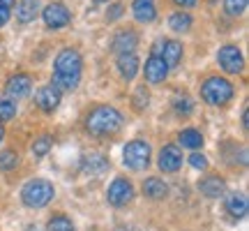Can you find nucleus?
Here are the masks:
<instances>
[{
	"instance_id": "nucleus-23",
	"label": "nucleus",
	"mask_w": 249,
	"mask_h": 231,
	"mask_svg": "<svg viewBox=\"0 0 249 231\" xmlns=\"http://www.w3.org/2000/svg\"><path fill=\"white\" fill-rule=\"evenodd\" d=\"M169 26H171V30H176V33H187V30L192 28V17H189L187 12H176V14L169 17Z\"/></svg>"
},
{
	"instance_id": "nucleus-4",
	"label": "nucleus",
	"mask_w": 249,
	"mask_h": 231,
	"mask_svg": "<svg viewBox=\"0 0 249 231\" xmlns=\"http://www.w3.org/2000/svg\"><path fill=\"white\" fill-rule=\"evenodd\" d=\"M201 97L210 107H224L233 99V86L222 77H210L201 86Z\"/></svg>"
},
{
	"instance_id": "nucleus-38",
	"label": "nucleus",
	"mask_w": 249,
	"mask_h": 231,
	"mask_svg": "<svg viewBox=\"0 0 249 231\" xmlns=\"http://www.w3.org/2000/svg\"><path fill=\"white\" fill-rule=\"evenodd\" d=\"M26 231H39V229H37V227H28Z\"/></svg>"
},
{
	"instance_id": "nucleus-29",
	"label": "nucleus",
	"mask_w": 249,
	"mask_h": 231,
	"mask_svg": "<svg viewBox=\"0 0 249 231\" xmlns=\"http://www.w3.org/2000/svg\"><path fill=\"white\" fill-rule=\"evenodd\" d=\"M132 104H134V109H136V111H143V109L150 104V93H148L145 88H139L136 93H134Z\"/></svg>"
},
{
	"instance_id": "nucleus-25",
	"label": "nucleus",
	"mask_w": 249,
	"mask_h": 231,
	"mask_svg": "<svg viewBox=\"0 0 249 231\" xmlns=\"http://www.w3.org/2000/svg\"><path fill=\"white\" fill-rule=\"evenodd\" d=\"M49 231H74V224L67 215H53L49 220Z\"/></svg>"
},
{
	"instance_id": "nucleus-30",
	"label": "nucleus",
	"mask_w": 249,
	"mask_h": 231,
	"mask_svg": "<svg viewBox=\"0 0 249 231\" xmlns=\"http://www.w3.org/2000/svg\"><path fill=\"white\" fill-rule=\"evenodd\" d=\"M173 109H176V114H180V116H189L192 109H194V104H192V99L187 97V95H180V97H176V102H173Z\"/></svg>"
},
{
	"instance_id": "nucleus-10",
	"label": "nucleus",
	"mask_w": 249,
	"mask_h": 231,
	"mask_svg": "<svg viewBox=\"0 0 249 231\" xmlns=\"http://www.w3.org/2000/svg\"><path fill=\"white\" fill-rule=\"evenodd\" d=\"M182 167V153H180L178 146L173 143H166L160 151V169L164 173H176Z\"/></svg>"
},
{
	"instance_id": "nucleus-21",
	"label": "nucleus",
	"mask_w": 249,
	"mask_h": 231,
	"mask_svg": "<svg viewBox=\"0 0 249 231\" xmlns=\"http://www.w3.org/2000/svg\"><path fill=\"white\" fill-rule=\"evenodd\" d=\"M118 70L123 74V79H134L136 77V72H139V58L136 54H123L118 56Z\"/></svg>"
},
{
	"instance_id": "nucleus-18",
	"label": "nucleus",
	"mask_w": 249,
	"mask_h": 231,
	"mask_svg": "<svg viewBox=\"0 0 249 231\" xmlns=\"http://www.w3.org/2000/svg\"><path fill=\"white\" fill-rule=\"evenodd\" d=\"M143 194L148 196V199H164V196L169 194V185L160 180V178H145L143 180Z\"/></svg>"
},
{
	"instance_id": "nucleus-2",
	"label": "nucleus",
	"mask_w": 249,
	"mask_h": 231,
	"mask_svg": "<svg viewBox=\"0 0 249 231\" xmlns=\"http://www.w3.org/2000/svg\"><path fill=\"white\" fill-rule=\"evenodd\" d=\"M124 118L123 114L113 107H97L92 109L86 118V130H88L92 136H111L123 130Z\"/></svg>"
},
{
	"instance_id": "nucleus-7",
	"label": "nucleus",
	"mask_w": 249,
	"mask_h": 231,
	"mask_svg": "<svg viewBox=\"0 0 249 231\" xmlns=\"http://www.w3.org/2000/svg\"><path fill=\"white\" fill-rule=\"evenodd\" d=\"M217 62H219V67H222L224 72H229V74H240V72L245 70V58H242L240 49L233 44H226L217 51Z\"/></svg>"
},
{
	"instance_id": "nucleus-20",
	"label": "nucleus",
	"mask_w": 249,
	"mask_h": 231,
	"mask_svg": "<svg viewBox=\"0 0 249 231\" xmlns=\"http://www.w3.org/2000/svg\"><path fill=\"white\" fill-rule=\"evenodd\" d=\"M226 211L231 215L233 220H242L245 215H247V196L245 194H231L226 199Z\"/></svg>"
},
{
	"instance_id": "nucleus-14",
	"label": "nucleus",
	"mask_w": 249,
	"mask_h": 231,
	"mask_svg": "<svg viewBox=\"0 0 249 231\" xmlns=\"http://www.w3.org/2000/svg\"><path fill=\"white\" fill-rule=\"evenodd\" d=\"M33 88V79L28 77V74H14V77H9L7 86H5V93H7V97H26L28 93Z\"/></svg>"
},
{
	"instance_id": "nucleus-26",
	"label": "nucleus",
	"mask_w": 249,
	"mask_h": 231,
	"mask_svg": "<svg viewBox=\"0 0 249 231\" xmlns=\"http://www.w3.org/2000/svg\"><path fill=\"white\" fill-rule=\"evenodd\" d=\"M17 116V104L12 97H0V120H12Z\"/></svg>"
},
{
	"instance_id": "nucleus-3",
	"label": "nucleus",
	"mask_w": 249,
	"mask_h": 231,
	"mask_svg": "<svg viewBox=\"0 0 249 231\" xmlns=\"http://www.w3.org/2000/svg\"><path fill=\"white\" fill-rule=\"evenodd\" d=\"M53 185L44 180V178H35V180H28L23 190H21V201L28 208H44L51 199H53Z\"/></svg>"
},
{
	"instance_id": "nucleus-6",
	"label": "nucleus",
	"mask_w": 249,
	"mask_h": 231,
	"mask_svg": "<svg viewBox=\"0 0 249 231\" xmlns=\"http://www.w3.org/2000/svg\"><path fill=\"white\" fill-rule=\"evenodd\" d=\"M107 199L113 208H123V206L132 204L134 199V185L127 178H116L107 190Z\"/></svg>"
},
{
	"instance_id": "nucleus-39",
	"label": "nucleus",
	"mask_w": 249,
	"mask_h": 231,
	"mask_svg": "<svg viewBox=\"0 0 249 231\" xmlns=\"http://www.w3.org/2000/svg\"><path fill=\"white\" fill-rule=\"evenodd\" d=\"M92 2H95V5H102V2H104V0H92Z\"/></svg>"
},
{
	"instance_id": "nucleus-8",
	"label": "nucleus",
	"mask_w": 249,
	"mask_h": 231,
	"mask_svg": "<svg viewBox=\"0 0 249 231\" xmlns=\"http://www.w3.org/2000/svg\"><path fill=\"white\" fill-rule=\"evenodd\" d=\"M152 56H160L161 60L166 62V67H178L182 60V44L176 39H160L152 46Z\"/></svg>"
},
{
	"instance_id": "nucleus-37",
	"label": "nucleus",
	"mask_w": 249,
	"mask_h": 231,
	"mask_svg": "<svg viewBox=\"0 0 249 231\" xmlns=\"http://www.w3.org/2000/svg\"><path fill=\"white\" fill-rule=\"evenodd\" d=\"M2 136H5V130H2V125H0V141H2Z\"/></svg>"
},
{
	"instance_id": "nucleus-1",
	"label": "nucleus",
	"mask_w": 249,
	"mask_h": 231,
	"mask_svg": "<svg viewBox=\"0 0 249 231\" xmlns=\"http://www.w3.org/2000/svg\"><path fill=\"white\" fill-rule=\"evenodd\" d=\"M81 70H83V60L76 49H62L53 60V83L60 90H74L81 81Z\"/></svg>"
},
{
	"instance_id": "nucleus-34",
	"label": "nucleus",
	"mask_w": 249,
	"mask_h": 231,
	"mask_svg": "<svg viewBox=\"0 0 249 231\" xmlns=\"http://www.w3.org/2000/svg\"><path fill=\"white\" fill-rule=\"evenodd\" d=\"M173 2H176V5H180V7H196V5H198V0H173Z\"/></svg>"
},
{
	"instance_id": "nucleus-33",
	"label": "nucleus",
	"mask_w": 249,
	"mask_h": 231,
	"mask_svg": "<svg viewBox=\"0 0 249 231\" xmlns=\"http://www.w3.org/2000/svg\"><path fill=\"white\" fill-rule=\"evenodd\" d=\"M9 17H12V9H5V7H0V28L5 26L9 21Z\"/></svg>"
},
{
	"instance_id": "nucleus-19",
	"label": "nucleus",
	"mask_w": 249,
	"mask_h": 231,
	"mask_svg": "<svg viewBox=\"0 0 249 231\" xmlns=\"http://www.w3.org/2000/svg\"><path fill=\"white\" fill-rule=\"evenodd\" d=\"M39 12V0H18L17 5V21L18 23H30Z\"/></svg>"
},
{
	"instance_id": "nucleus-24",
	"label": "nucleus",
	"mask_w": 249,
	"mask_h": 231,
	"mask_svg": "<svg viewBox=\"0 0 249 231\" xmlns=\"http://www.w3.org/2000/svg\"><path fill=\"white\" fill-rule=\"evenodd\" d=\"M51 136L49 134H42V136H37L35 141H33V155L35 157H44L46 153L51 151Z\"/></svg>"
},
{
	"instance_id": "nucleus-35",
	"label": "nucleus",
	"mask_w": 249,
	"mask_h": 231,
	"mask_svg": "<svg viewBox=\"0 0 249 231\" xmlns=\"http://www.w3.org/2000/svg\"><path fill=\"white\" fill-rule=\"evenodd\" d=\"M17 5V0H0V7H5V9H12Z\"/></svg>"
},
{
	"instance_id": "nucleus-40",
	"label": "nucleus",
	"mask_w": 249,
	"mask_h": 231,
	"mask_svg": "<svg viewBox=\"0 0 249 231\" xmlns=\"http://www.w3.org/2000/svg\"><path fill=\"white\" fill-rule=\"evenodd\" d=\"M208 2H214V0H208Z\"/></svg>"
},
{
	"instance_id": "nucleus-22",
	"label": "nucleus",
	"mask_w": 249,
	"mask_h": 231,
	"mask_svg": "<svg viewBox=\"0 0 249 231\" xmlns=\"http://www.w3.org/2000/svg\"><path fill=\"white\" fill-rule=\"evenodd\" d=\"M178 141L180 146H185V148H192V151H198L201 146H203V134L198 132V130H182L178 134Z\"/></svg>"
},
{
	"instance_id": "nucleus-15",
	"label": "nucleus",
	"mask_w": 249,
	"mask_h": 231,
	"mask_svg": "<svg viewBox=\"0 0 249 231\" xmlns=\"http://www.w3.org/2000/svg\"><path fill=\"white\" fill-rule=\"evenodd\" d=\"M132 12H134V19H136L139 23H152V21L157 19L155 0H134Z\"/></svg>"
},
{
	"instance_id": "nucleus-27",
	"label": "nucleus",
	"mask_w": 249,
	"mask_h": 231,
	"mask_svg": "<svg viewBox=\"0 0 249 231\" xmlns=\"http://www.w3.org/2000/svg\"><path fill=\"white\" fill-rule=\"evenodd\" d=\"M17 164H18V155L14 151H2L0 153V169L2 171L17 169Z\"/></svg>"
},
{
	"instance_id": "nucleus-36",
	"label": "nucleus",
	"mask_w": 249,
	"mask_h": 231,
	"mask_svg": "<svg viewBox=\"0 0 249 231\" xmlns=\"http://www.w3.org/2000/svg\"><path fill=\"white\" fill-rule=\"evenodd\" d=\"M247 116H249V111L245 109V111H242V125H245V130H247V123H249V118H247Z\"/></svg>"
},
{
	"instance_id": "nucleus-31",
	"label": "nucleus",
	"mask_w": 249,
	"mask_h": 231,
	"mask_svg": "<svg viewBox=\"0 0 249 231\" xmlns=\"http://www.w3.org/2000/svg\"><path fill=\"white\" fill-rule=\"evenodd\" d=\"M189 164H192L194 169H205V167H208V157H205L203 153H192Z\"/></svg>"
},
{
	"instance_id": "nucleus-13",
	"label": "nucleus",
	"mask_w": 249,
	"mask_h": 231,
	"mask_svg": "<svg viewBox=\"0 0 249 231\" xmlns=\"http://www.w3.org/2000/svg\"><path fill=\"white\" fill-rule=\"evenodd\" d=\"M136 46H139V35H136L134 30H120V33L113 37L111 49H113L118 56H123V54H134Z\"/></svg>"
},
{
	"instance_id": "nucleus-11",
	"label": "nucleus",
	"mask_w": 249,
	"mask_h": 231,
	"mask_svg": "<svg viewBox=\"0 0 249 231\" xmlns=\"http://www.w3.org/2000/svg\"><path fill=\"white\" fill-rule=\"evenodd\" d=\"M35 102L42 111L51 114V111H55V109L60 107V90L55 88V86H42V88L37 90Z\"/></svg>"
},
{
	"instance_id": "nucleus-16",
	"label": "nucleus",
	"mask_w": 249,
	"mask_h": 231,
	"mask_svg": "<svg viewBox=\"0 0 249 231\" xmlns=\"http://www.w3.org/2000/svg\"><path fill=\"white\" fill-rule=\"evenodd\" d=\"M107 169H108V160L104 155H99V153H90V155H86L81 160V171H86V173L99 176V173H104Z\"/></svg>"
},
{
	"instance_id": "nucleus-17",
	"label": "nucleus",
	"mask_w": 249,
	"mask_h": 231,
	"mask_svg": "<svg viewBox=\"0 0 249 231\" xmlns=\"http://www.w3.org/2000/svg\"><path fill=\"white\" fill-rule=\"evenodd\" d=\"M198 190L201 194H205L208 199H219V196L226 192V183H224L219 176H210V178H203L198 183Z\"/></svg>"
},
{
	"instance_id": "nucleus-28",
	"label": "nucleus",
	"mask_w": 249,
	"mask_h": 231,
	"mask_svg": "<svg viewBox=\"0 0 249 231\" xmlns=\"http://www.w3.org/2000/svg\"><path fill=\"white\" fill-rule=\"evenodd\" d=\"M224 9L229 17H240L247 9V0H224Z\"/></svg>"
},
{
	"instance_id": "nucleus-9",
	"label": "nucleus",
	"mask_w": 249,
	"mask_h": 231,
	"mask_svg": "<svg viewBox=\"0 0 249 231\" xmlns=\"http://www.w3.org/2000/svg\"><path fill=\"white\" fill-rule=\"evenodd\" d=\"M42 19H44L46 28L58 30V28L70 26L71 12L67 9V5H62V2H51V5H46V7H44V12H42Z\"/></svg>"
},
{
	"instance_id": "nucleus-5",
	"label": "nucleus",
	"mask_w": 249,
	"mask_h": 231,
	"mask_svg": "<svg viewBox=\"0 0 249 231\" xmlns=\"http://www.w3.org/2000/svg\"><path fill=\"white\" fill-rule=\"evenodd\" d=\"M123 162L132 171H143L150 164V146L145 141H139V139L129 141L123 151Z\"/></svg>"
},
{
	"instance_id": "nucleus-12",
	"label": "nucleus",
	"mask_w": 249,
	"mask_h": 231,
	"mask_svg": "<svg viewBox=\"0 0 249 231\" xmlns=\"http://www.w3.org/2000/svg\"><path fill=\"white\" fill-rule=\"evenodd\" d=\"M166 74H169V67H166V62L161 60L160 56H150V58L145 60L143 77H145L148 83H161V81L166 79Z\"/></svg>"
},
{
	"instance_id": "nucleus-32",
	"label": "nucleus",
	"mask_w": 249,
	"mask_h": 231,
	"mask_svg": "<svg viewBox=\"0 0 249 231\" xmlns=\"http://www.w3.org/2000/svg\"><path fill=\"white\" fill-rule=\"evenodd\" d=\"M123 12H124L123 2H113V5L108 7V12H107V19H108V21H116V19L123 17Z\"/></svg>"
}]
</instances>
